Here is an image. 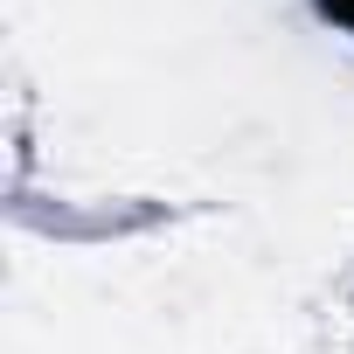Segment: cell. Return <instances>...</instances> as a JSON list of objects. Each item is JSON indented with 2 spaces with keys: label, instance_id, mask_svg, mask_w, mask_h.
I'll use <instances>...</instances> for the list:
<instances>
[{
  "label": "cell",
  "instance_id": "cell-1",
  "mask_svg": "<svg viewBox=\"0 0 354 354\" xmlns=\"http://www.w3.org/2000/svg\"><path fill=\"white\" fill-rule=\"evenodd\" d=\"M333 8H340V15H347V21H354V0H333Z\"/></svg>",
  "mask_w": 354,
  "mask_h": 354
}]
</instances>
